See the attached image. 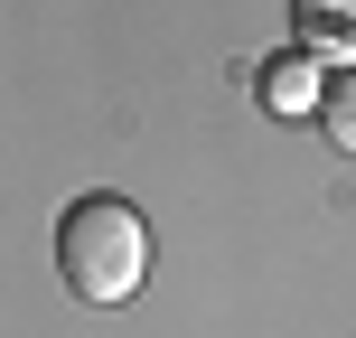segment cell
<instances>
[{
	"mask_svg": "<svg viewBox=\"0 0 356 338\" xmlns=\"http://www.w3.org/2000/svg\"><path fill=\"white\" fill-rule=\"evenodd\" d=\"M56 272H66L75 301H104V310L131 301L141 272H150V226H141V207L113 197V188L75 197V207L56 216Z\"/></svg>",
	"mask_w": 356,
	"mask_h": 338,
	"instance_id": "1",
	"label": "cell"
},
{
	"mask_svg": "<svg viewBox=\"0 0 356 338\" xmlns=\"http://www.w3.org/2000/svg\"><path fill=\"white\" fill-rule=\"evenodd\" d=\"M291 38L309 66H356V0H291Z\"/></svg>",
	"mask_w": 356,
	"mask_h": 338,
	"instance_id": "2",
	"label": "cell"
},
{
	"mask_svg": "<svg viewBox=\"0 0 356 338\" xmlns=\"http://www.w3.org/2000/svg\"><path fill=\"white\" fill-rule=\"evenodd\" d=\"M309 113H319V132H328L338 151H356V66H328V75H319V104H309Z\"/></svg>",
	"mask_w": 356,
	"mask_h": 338,
	"instance_id": "3",
	"label": "cell"
},
{
	"mask_svg": "<svg viewBox=\"0 0 356 338\" xmlns=\"http://www.w3.org/2000/svg\"><path fill=\"white\" fill-rule=\"evenodd\" d=\"M263 104L272 113H309L319 104V66H309V56H272L263 66Z\"/></svg>",
	"mask_w": 356,
	"mask_h": 338,
	"instance_id": "4",
	"label": "cell"
}]
</instances>
